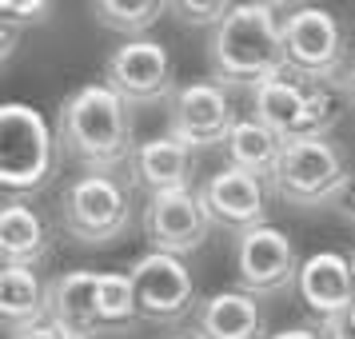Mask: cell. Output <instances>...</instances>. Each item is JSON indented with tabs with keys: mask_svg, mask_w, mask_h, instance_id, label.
I'll use <instances>...</instances> for the list:
<instances>
[{
	"mask_svg": "<svg viewBox=\"0 0 355 339\" xmlns=\"http://www.w3.org/2000/svg\"><path fill=\"white\" fill-rule=\"evenodd\" d=\"M56 140L68 160L84 168V176H112L116 168H132V104L116 96L108 84H84L60 104Z\"/></svg>",
	"mask_w": 355,
	"mask_h": 339,
	"instance_id": "6da1fadb",
	"label": "cell"
},
{
	"mask_svg": "<svg viewBox=\"0 0 355 339\" xmlns=\"http://www.w3.org/2000/svg\"><path fill=\"white\" fill-rule=\"evenodd\" d=\"M208 68L216 84H259L288 72L284 52V20L275 17V4H236V12L211 33Z\"/></svg>",
	"mask_w": 355,
	"mask_h": 339,
	"instance_id": "7a4b0ae2",
	"label": "cell"
},
{
	"mask_svg": "<svg viewBox=\"0 0 355 339\" xmlns=\"http://www.w3.org/2000/svg\"><path fill=\"white\" fill-rule=\"evenodd\" d=\"M56 164H60V140L49 128V120L28 104L8 100L0 108V184L8 200L49 188Z\"/></svg>",
	"mask_w": 355,
	"mask_h": 339,
	"instance_id": "3957f363",
	"label": "cell"
},
{
	"mask_svg": "<svg viewBox=\"0 0 355 339\" xmlns=\"http://www.w3.org/2000/svg\"><path fill=\"white\" fill-rule=\"evenodd\" d=\"M284 52H288V72L307 84H339L352 88V56H347V36L336 12L320 4H300L284 17Z\"/></svg>",
	"mask_w": 355,
	"mask_h": 339,
	"instance_id": "277c9868",
	"label": "cell"
},
{
	"mask_svg": "<svg viewBox=\"0 0 355 339\" xmlns=\"http://www.w3.org/2000/svg\"><path fill=\"white\" fill-rule=\"evenodd\" d=\"M272 188L291 208H323L352 192V168L331 140H291Z\"/></svg>",
	"mask_w": 355,
	"mask_h": 339,
	"instance_id": "5b68a950",
	"label": "cell"
},
{
	"mask_svg": "<svg viewBox=\"0 0 355 339\" xmlns=\"http://www.w3.org/2000/svg\"><path fill=\"white\" fill-rule=\"evenodd\" d=\"M60 224L84 247H108L132 224L128 188L116 176H80L60 200Z\"/></svg>",
	"mask_w": 355,
	"mask_h": 339,
	"instance_id": "8992f818",
	"label": "cell"
},
{
	"mask_svg": "<svg viewBox=\"0 0 355 339\" xmlns=\"http://www.w3.org/2000/svg\"><path fill=\"white\" fill-rule=\"evenodd\" d=\"M128 275H132L136 304H140V320L160 323V327H176V323H184L188 315L200 311L192 272L180 256L144 252L128 268Z\"/></svg>",
	"mask_w": 355,
	"mask_h": 339,
	"instance_id": "52a82bcc",
	"label": "cell"
},
{
	"mask_svg": "<svg viewBox=\"0 0 355 339\" xmlns=\"http://www.w3.org/2000/svg\"><path fill=\"white\" fill-rule=\"evenodd\" d=\"M104 84L128 104H160L172 92H180L176 72H172V52L152 36L124 40L104 64Z\"/></svg>",
	"mask_w": 355,
	"mask_h": 339,
	"instance_id": "ba28073f",
	"label": "cell"
},
{
	"mask_svg": "<svg viewBox=\"0 0 355 339\" xmlns=\"http://www.w3.org/2000/svg\"><path fill=\"white\" fill-rule=\"evenodd\" d=\"M300 268H304V259L295 252V243L272 224L236 240V279H240V291H248V295L288 291L291 284H300Z\"/></svg>",
	"mask_w": 355,
	"mask_h": 339,
	"instance_id": "9c48e42d",
	"label": "cell"
},
{
	"mask_svg": "<svg viewBox=\"0 0 355 339\" xmlns=\"http://www.w3.org/2000/svg\"><path fill=\"white\" fill-rule=\"evenodd\" d=\"M236 108L227 92L216 80H196L184 84L172 96V128L168 136H176L184 148H216L227 144V136L236 128Z\"/></svg>",
	"mask_w": 355,
	"mask_h": 339,
	"instance_id": "30bf717a",
	"label": "cell"
},
{
	"mask_svg": "<svg viewBox=\"0 0 355 339\" xmlns=\"http://www.w3.org/2000/svg\"><path fill=\"white\" fill-rule=\"evenodd\" d=\"M211 232V220L200 192H168V195H152L144 208V240L148 252H164V256H192L204 247Z\"/></svg>",
	"mask_w": 355,
	"mask_h": 339,
	"instance_id": "8fae6325",
	"label": "cell"
},
{
	"mask_svg": "<svg viewBox=\"0 0 355 339\" xmlns=\"http://www.w3.org/2000/svg\"><path fill=\"white\" fill-rule=\"evenodd\" d=\"M200 204L208 211L211 227H224L236 240L268 224V192L263 180L248 176L240 168H224L200 188Z\"/></svg>",
	"mask_w": 355,
	"mask_h": 339,
	"instance_id": "7c38bea8",
	"label": "cell"
},
{
	"mask_svg": "<svg viewBox=\"0 0 355 339\" xmlns=\"http://www.w3.org/2000/svg\"><path fill=\"white\" fill-rule=\"evenodd\" d=\"M300 295L320 323H331L355 307V259L339 252H315L300 268Z\"/></svg>",
	"mask_w": 355,
	"mask_h": 339,
	"instance_id": "4fadbf2b",
	"label": "cell"
},
{
	"mask_svg": "<svg viewBox=\"0 0 355 339\" xmlns=\"http://www.w3.org/2000/svg\"><path fill=\"white\" fill-rule=\"evenodd\" d=\"M96 288H100V272H92V268H76V272L49 279V323L64 339L100 336Z\"/></svg>",
	"mask_w": 355,
	"mask_h": 339,
	"instance_id": "5bb4252c",
	"label": "cell"
},
{
	"mask_svg": "<svg viewBox=\"0 0 355 339\" xmlns=\"http://www.w3.org/2000/svg\"><path fill=\"white\" fill-rule=\"evenodd\" d=\"M252 116L284 140H311V88L291 72L252 88Z\"/></svg>",
	"mask_w": 355,
	"mask_h": 339,
	"instance_id": "9a60e30c",
	"label": "cell"
},
{
	"mask_svg": "<svg viewBox=\"0 0 355 339\" xmlns=\"http://www.w3.org/2000/svg\"><path fill=\"white\" fill-rule=\"evenodd\" d=\"M192 148H184L176 136H156L144 140L132 156V180L148 195H168V192H192Z\"/></svg>",
	"mask_w": 355,
	"mask_h": 339,
	"instance_id": "2e32d148",
	"label": "cell"
},
{
	"mask_svg": "<svg viewBox=\"0 0 355 339\" xmlns=\"http://www.w3.org/2000/svg\"><path fill=\"white\" fill-rule=\"evenodd\" d=\"M196 339H263V311L248 291H216L200 299Z\"/></svg>",
	"mask_w": 355,
	"mask_h": 339,
	"instance_id": "e0dca14e",
	"label": "cell"
},
{
	"mask_svg": "<svg viewBox=\"0 0 355 339\" xmlns=\"http://www.w3.org/2000/svg\"><path fill=\"white\" fill-rule=\"evenodd\" d=\"M52 232L40 220V211L24 200H8L0 211V256L4 268H36L49 256Z\"/></svg>",
	"mask_w": 355,
	"mask_h": 339,
	"instance_id": "ac0fdd59",
	"label": "cell"
},
{
	"mask_svg": "<svg viewBox=\"0 0 355 339\" xmlns=\"http://www.w3.org/2000/svg\"><path fill=\"white\" fill-rule=\"evenodd\" d=\"M0 320L4 331H24L36 323H49V284L36 268H4L0 272Z\"/></svg>",
	"mask_w": 355,
	"mask_h": 339,
	"instance_id": "d6986e66",
	"label": "cell"
},
{
	"mask_svg": "<svg viewBox=\"0 0 355 339\" xmlns=\"http://www.w3.org/2000/svg\"><path fill=\"white\" fill-rule=\"evenodd\" d=\"M227 168H240L256 180H275V168L284 160V148L288 140L275 136L268 124H259L256 116H243L240 124L227 136Z\"/></svg>",
	"mask_w": 355,
	"mask_h": 339,
	"instance_id": "ffe728a7",
	"label": "cell"
},
{
	"mask_svg": "<svg viewBox=\"0 0 355 339\" xmlns=\"http://www.w3.org/2000/svg\"><path fill=\"white\" fill-rule=\"evenodd\" d=\"M88 12L108 33H120L128 40H144L148 28L168 12V4H160V0H100V4H88Z\"/></svg>",
	"mask_w": 355,
	"mask_h": 339,
	"instance_id": "44dd1931",
	"label": "cell"
},
{
	"mask_svg": "<svg viewBox=\"0 0 355 339\" xmlns=\"http://www.w3.org/2000/svg\"><path fill=\"white\" fill-rule=\"evenodd\" d=\"M96 311H100V331H128L132 323L140 320V304H136L128 272H100Z\"/></svg>",
	"mask_w": 355,
	"mask_h": 339,
	"instance_id": "7402d4cb",
	"label": "cell"
},
{
	"mask_svg": "<svg viewBox=\"0 0 355 339\" xmlns=\"http://www.w3.org/2000/svg\"><path fill=\"white\" fill-rule=\"evenodd\" d=\"M168 12H172L184 28H220V24L236 12V4H227V0H172Z\"/></svg>",
	"mask_w": 355,
	"mask_h": 339,
	"instance_id": "603a6c76",
	"label": "cell"
},
{
	"mask_svg": "<svg viewBox=\"0 0 355 339\" xmlns=\"http://www.w3.org/2000/svg\"><path fill=\"white\" fill-rule=\"evenodd\" d=\"M52 17L49 0H4L0 4V28H12V33H24V28H36Z\"/></svg>",
	"mask_w": 355,
	"mask_h": 339,
	"instance_id": "cb8c5ba5",
	"label": "cell"
},
{
	"mask_svg": "<svg viewBox=\"0 0 355 339\" xmlns=\"http://www.w3.org/2000/svg\"><path fill=\"white\" fill-rule=\"evenodd\" d=\"M323 339H355V311L339 315V320L323 323Z\"/></svg>",
	"mask_w": 355,
	"mask_h": 339,
	"instance_id": "d4e9b609",
	"label": "cell"
},
{
	"mask_svg": "<svg viewBox=\"0 0 355 339\" xmlns=\"http://www.w3.org/2000/svg\"><path fill=\"white\" fill-rule=\"evenodd\" d=\"M8 339H64L52 323H36V327H24V331H12Z\"/></svg>",
	"mask_w": 355,
	"mask_h": 339,
	"instance_id": "484cf974",
	"label": "cell"
},
{
	"mask_svg": "<svg viewBox=\"0 0 355 339\" xmlns=\"http://www.w3.org/2000/svg\"><path fill=\"white\" fill-rule=\"evenodd\" d=\"M268 339H323L320 327H288V331H275Z\"/></svg>",
	"mask_w": 355,
	"mask_h": 339,
	"instance_id": "4316f807",
	"label": "cell"
},
{
	"mask_svg": "<svg viewBox=\"0 0 355 339\" xmlns=\"http://www.w3.org/2000/svg\"><path fill=\"white\" fill-rule=\"evenodd\" d=\"M352 100H355V72H352Z\"/></svg>",
	"mask_w": 355,
	"mask_h": 339,
	"instance_id": "83f0119b",
	"label": "cell"
},
{
	"mask_svg": "<svg viewBox=\"0 0 355 339\" xmlns=\"http://www.w3.org/2000/svg\"><path fill=\"white\" fill-rule=\"evenodd\" d=\"M168 339H196V336H168Z\"/></svg>",
	"mask_w": 355,
	"mask_h": 339,
	"instance_id": "f1b7e54d",
	"label": "cell"
},
{
	"mask_svg": "<svg viewBox=\"0 0 355 339\" xmlns=\"http://www.w3.org/2000/svg\"><path fill=\"white\" fill-rule=\"evenodd\" d=\"M352 311H355V307H352Z\"/></svg>",
	"mask_w": 355,
	"mask_h": 339,
	"instance_id": "f546056e",
	"label": "cell"
}]
</instances>
